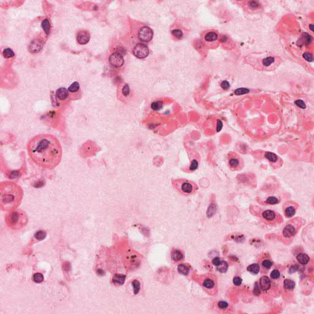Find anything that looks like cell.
<instances>
[{
  "instance_id": "681fc988",
  "label": "cell",
  "mask_w": 314,
  "mask_h": 314,
  "mask_svg": "<svg viewBox=\"0 0 314 314\" xmlns=\"http://www.w3.org/2000/svg\"><path fill=\"white\" fill-rule=\"evenodd\" d=\"M222 127H223V123H222V122L220 120H217V128H216L217 131L219 132L220 131H221V130L222 129Z\"/></svg>"
},
{
  "instance_id": "83f0119b",
  "label": "cell",
  "mask_w": 314,
  "mask_h": 314,
  "mask_svg": "<svg viewBox=\"0 0 314 314\" xmlns=\"http://www.w3.org/2000/svg\"><path fill=\"white\" fill-rule=\"evenodd\" d=\"M42 27H43V29L44 30L45 33L47 35H49L50 33H51V23H50L49 19H44L43 21V22H42Z\"/></svg>"
},
{
  "instance_id": "4fadbf2b",
  "label": "cell",
  "mask_w": 314,
  "mask_h": 314,
  "mask_svg": "<svg viewBox=\"0 0 314 314\" xmlns=\"http://www.w3.org/2000/svg\"><path fill=\"white\" fill-rule=\"evenodd\" d=\"M110 64L115 68H120L123 66L124 63L123 56L121 53H113L110 55L109 58Z\"/></svg>"
},
{
  "instance_id": "816d5d0a",
  "label": "cell",
  "mask_w": 314,
  "mask_h": 314,
  "mask_svg": "<svg viewBox=\"0 0 314 314\" xmlns=\"http://www.w3.org/2000/svg\"><path fill=\"white\" fill-rule=\"evenodd\" d=\"M309 28H310V30L312 31H314V25L313 24H310L309 25Z\"/></svg>"
},
{
  "instance_id": "8fae6325",
  "label": "cell",
  "mask_w": 314,
  "mask_h": 314,
  "mask_svg": "<svg viewBox=\"0 0 314 314\" xmlns=\"http://www.w3.org/2000/svg\"><path fill=\"white\" fill-rule=\"evenodd\" d=\"M149 49L148 46L143 43H138L133 49V54L138 58H145L149 55Z\"/></svg>"
},
{
  "instance_id": "f907efd6",
  "label": "cell",
  "mask_w": 314,
  "mask_h": 314,
  "mask_svg": "<svg viewBox=\"0 0 314 314\" xmlns=\"http://www.w3.org/2000/svg\"><path fill=\"white\" fill-rule=\"evenodd\" d=\"M220 262H221V260L219 257H215L212 260V264L215 266H217L220 263Z\"/></svg>"
},
{
  "instance_id": "2e32d148",
  "label": "cell",
  "mask_w": 314,
  "mask_h": 314,
  "mask_svg": "<svg viewBox=\"0 0 314 314\" xmlns=\"http://www.w3.org/2000/svg\"><path fill=\"white\" fill-rule=\"evenodd\" d=\"M258 283H259V285H260V287L262 291L264 292H266V291H269L271 289V285H272L271 280L266 275L262 276V277L260 279Z\"/></svg>"
},
{
  "instance_id": "7bdbcfd3",
  "label": "cell",
  "mask_w": 314,
  "mask_h": 314,
  "mask_svg": "<svg viewBox=\"0 0 314 314\" xmlns=\"http://www.w3.org/2000/svg\"><path fill=\"white\" fill-rule=\"evenodd\" d=\"M262 293V290L260 287L258 282H256L255 283L254 288V294L256 296H259Z\"/></svg>"
},
{
  "instance_id": "4316f807",
  "label": "cell",
  "mask_w": 314,
  "mask_h": 314,
  "mask_svg": "<svg viewBox=\"0 0 314 314\" xmlns=\"http://www.w3.org/2000/svg\"><path fill=\"white\" fill-rule=\"evenodd\" d=\"M177 270L180 274L184 275H188L190 271V267L186 264H180L177 267Z\"/></svg>"
},
{
  "instance_id": "ac0fdd59",
  "label": "cell",
  "mask_w": 314,
  "mask_h": 314,
  "mask_svg": "<svg viewBox=\"0 0 314 314\" xmlns=\"http://www.w3.org/2000/svg\"><path fill=\"white\" fill-rule=\"evenodd\" d=\"M43 48V44L38 39L33 40L29 46V51L31 53H37L39 52Z\"/></svg>"
},
{
  "instance_id": "277c9868",
  "label": "cell",
  "mask_w": 314,
  "mask_h": 314,
  "mask_svg": "<svg viewBox=\"0 0 314 314\" xmlns=\"http://www.w3.org/2000/svg\"><path fill=\"white\" fill-rule=\"evenodd\" d=\"M6 222L10 228L19 230L27 225L28 217L23 210L16 209L8 212L6 216Z\"/></svg>"
},
{
  "instance_id": "60d3db41",
  "label": "cell",
  "mask_w": 314,
  "mask_h": 314,
  "mask_svg": "<svg viewBox=\"0 0 314 314\" xmlns=\"http://www.w3.org/2000/svg\"><path fill=\"white\" fill-rule=\"evenodd\" d=\"M33 280L36 283H41L44 280V276L41 273H36L33 276Z\"/></svg>"
},
{
  "instance_id": "52a82bcc",
  "label": "cell",
  "mask_w": 314,
  "mask_h": 314,
  "mask_svg": "<svg viewBox=\"0 0 314 314\" xmlns=\"http://www.w3.org/2000/svg\"><path fill=\"white\" fill-rule=\"evenodd\" d=\"M199 284L210 295H215L217 293L218 285L216 277L211 274H203L198 278Z\"/></svg>"
},
{
  "instance_id": "1f68e13d",
  "label": "cell",
  "mask_w": 314,
  "mask_h": 314,
  "mask_svg": "<svg viewBox=\"0 0 314 314\" xmlns=\"http://www.w3.org/2000/svg\"><path fill=\"white\" fill-rule=\"evenodd\" d=\"M80 90V85L79 82H73L68 88L69 93H77Z\"/></svg>"
},
{
  "instance_id": "74e56055",
  "label": "cell",
  "mask_w": 314,
  "mask_h": 314,
  "mask_svg": "<svg viewBox=\"0 0 314 314\" xmlns=\"http://www.w3.org/2000/svg\"><path fill=\"white\" fill-rule=\"evenodd\" d=\"M280 277V272L277 269L272 270L270 274V277L273 280H277V279H279Z\"/></svg>"
},
{
  "instance_id": "ee69618b",
  "label": "cell",
  "mask_w": 314,
  "mask_h": 314,
  "mask_svg": "<svg viewBox=\"0 0 314 314\" xmlns=\"http://www.w3.org/2000/svg\"><path fill=\"white\" fill-rule=\"evenodd\" d=\"M122 94L124 97H128L129 95H130V87L128 84H126L122 89Z\"/></svg>"
},
{
  "instance_id": "6da1fadb",
  "label": "cell",
  "mask_w": 314,
  "mask_h": 314,
  "mask_svg": "<svg viewBox=\"0 0 314 314\" xmlns=\"http://www.w3.org/2000/svg\"><path fill=\"white\" fill-rule=\"evenodd\" d=\"M27 150L31 159L43 168L53 169L61 160V146L57 138L51 134L35 136L29 141Z\"/></svg>"
},
{
  "instance_id": "d6986e66",
  "label": "cell",
  "mask_w": 314,
  "mask_h": 314,
  "mask_svg": "<svg viewBox=\"0 0 314 314\" xmlns=\"http://www.w3.org/2000/svg\"><path fill=\"white\" fill-rule=\"evenodd\" d=\"M56 96L60 100H64L69 97V91L64 87H61L56 90Z\"/></svg>"
},
{
  "instance_id": "ffe728a7",
  "label": "cell",
  "mask_w": 314,
  "mask_h": 314,
  "mask_svg": "<svg viewBox=\"0 0 314 314\" xmlns=\"http://www.w3.org/2000/svg\"><path fill=\"white\" fill-rule=\"evenodd\" d=\"M262 205H277L280 202L278 198L274 196H268L266 200L258 201Z\"/></svg>"
},
{
  "instance_id": "5b68a950",
  "label": "cell",
  "mask_w": 314,
  "mask_h": 314,
  "mask_svg": "<svg viewBox=\"0 0 314 314\" xmlns=\"http://www.w3.org/2000/svg\"><path fill=\"white\" fill-rule=\"evenodd\" d=\"M172 184L174 188L184 196L192 195L198 190V186L195 182L185 179H173Z\"/></svg>"
},
{
  "instance_id": "7dc6e473",
  "label": "cell",
  "mask_w": 314,
  "mask_h": 314,
  "mask_svg": "<svg viewBox=\"0 0 314 314\" xmlns=\"http://www.w3.org/2000/svg\"><path fill=\"white\" fill-rule=\"evenodd\" d=\"M295 103L298 107H300L301 109H305L306 107V104L304 103V102L303 100H296Z\"/></svg>"
},
{
  "instance_id": "f35d334b",
  "label": "cell",
  "mask_w": 314,
  "mask_h": 314,
  "mask_svg": "<svg viewBox=\"0 0 314 314\" xmlns=\"http://www.w3.org/2000/svg\"><path fill=\"white\" fill-rule=\"evenodd\" d=\"M163 107V102L161 101H157L153 102L151 104V108L154 110H159Z\"/></svg>"
},
{
  "instance_id": "7c38bea8",
  "label": "cell",
  "mask_w": 314,
  "mask_h": 314,
  "mask_svg": "<svg viewBox=\"0 0 314 314\" xmlns=\"http://www.w3.org/2000/svg\"><path fill=\"white\" fill-rule=\"evenodd\" d=\"M154 36V32L152 30L148 27H144L141 28L138 33V37L139 39L143 42L151 41Z\"/></svg>"
},
{
  "instance_id": "b9f144b4",
  "label": "cell",
  "mask_w": 314,
  "mask_h": 314,
  "mask_svg": "<svg viewBox=\"0 0 314 314\" xmlns=\"http://www.w3.org/2000/svg\"><path fill=\"white\" fill-rule=\"evenodd\" d=\"M303 58L309 62H312L314 60V56L313 54L310 52H305L303 55Z\"/></svg>"
},
{
  "instance_id": "d4e9b609",
  "label": "cell",
  "mask_w": 314,
  "mask_h": 314,
  "mask_svg": "<svg viewBox=\"0 0 314 314\" xmlns=\"http://www.w3.org/2000/svg\"><path fill=\"white\" fill-rule=\"evenodd\" d=\"M247 270L254 275H257L260 271V265L258 262L251 264L249 266H248V267H247Z\"/></svg>"
},
{
  "instance_id": "3957f363",
  "label": "cell",
  "mask_w": 314,
  "mask_h": 314,
  "mask_svg": "<svg viewBox=\"0 0 314 314\" xmlns=\"http://www.w3.org/2000/svg\"><path fill=\"white\" fill-rule=\"evenodd\" d=\"M251 212L258 217L262 221L268 225L275 226L283 221L282 215L277 212L271 209H262L257 206L252 207Z\"/></svg>"
},
{
  "instance_id": "30bf717a",
  "label": "cell",
  "mask_w": 314,
  "mask_h": 314,
  "mask_svg": "<svg viewBox=\"0 0 314 314\" xmlns=\"http://www.w3.org/2000/svg\"><path fill=\"white\" fill-rule=\"evenodd\" d=\"M299 205L297 203L293 201H287L283 205V212L285 217L287 218H291L296 213V211L298 209Z\"/></svg>"
},
{
  "instance_id": "5bb4252c",
  "label": "cell",
  "mask_w": 314,
  "mask_h": 314,
  "mask_svg": "<svg viewBox=\"0 0 314 314\" xmlns=\"http://www.w3.org/2000/svg\"><path fill=\"white\" fill-rule=\"evenodd\" d=\"M258 263L260 265V271L263 273H267L273 266V262L270 259V257L266 255V254L262 256Z\"/></svg>"
},
{
  "instance_id": "f546056e",
  "label": "cell",
  "mask_w": 314,
  "mask_h": 314,
  "mask_svg": "<svg viewBox=\"0 0 314 314\" xmlns=\"http://www.w3.org/2000/svg\"><path fill=\"white\" fill-rule=\"evenodd\" d=\"M247 6L250 10H257L260 8L261 4L258 1H251L247 2Z\"/></svg>"
},
{
  "instance_id": "f1b7e54d",
  "label": "cell",
  "mask_w": 314,
  "mask_h": 314,
  "mask_svg": "<svg viewBox=\"0 0 314 314\" xmlns=\"http://www.w3.org/2000/svg\"><path fill=\"white\" fill-rule=\"evenodd\" d=\"M275 61V59L274 56H267L262 60V64L264 67L267 68L271 66L273 63H274Z\"/></svg>"
},
{
  "instance_id": "484cf974",
  "label": "cell",
  "mask_w": 314,
  "mask_h": 314,
  "mask_svg": "<svg viewBox=\"0 0 314 314\" xmlns=\"http://www.w3.org/2000/svg\"><path fill=\"white\" fill-rule=\"evenodd\" d=\"M295 282L289 279H286L283 281V288L286 290L292 291L295 288Z\"/></svg>"
},
{
  "instance_id": "d6a6232c",
  "label": "cell",
  "mask_w": 314,
  "mask_h": 314,
  "mask_svg": "<svg viewBox=\"0 0 314 314\" xmlns=\"http://www.w3.org/2000/svg\"><path fill=\"white\" fill-rule=\"evenodd\" d=\"M228 268V263L225 261H221L220 263L217 266V269L218 271H219L221 273L226 272Z\"/></svg>"
},
{
  "instance_id": "7402d4cb",
  "label": "cell",
  "mask_w": 314,
  "mask_h": 314,
  "mask_svg": "<svg viewBox=\"0 0 314 314\" xmlns=\"http://www.w3.org/2000/svg\"><path fill=\"white\" fill-rule=\"evenodd\" d=\"M171 258L174 262H180L184 259V255L180 250L175 249L171 252Z\"/></svg>"
},
{
  "instance_id": "ab89813d",
  "label": "cell",
  "mask_w": 314,
  "mask_h": 314,
  "mask_svg": "<svg viewBox=\"0 0 314 314\" xmlns=\"http://www.w3.org/2000/svg\"><path fill=\"white\" fill-rule=\"evenodd\" d=\"M132 285L134 288V293L135 295L138 294L140 290V283L138 280H134L132 282Z\"/></svg>"
},
{
  "instance_id": "ba28073f",
  "label": "cell",
  "mask_w": 314,
  "mask_h": 314,
  "mask_svg": "<svg viewBox=\"0 0 314 314\" xmlns=\"http://www.w3.org/2000/svg\"><path fill=\"white\" fill-rule=\"evenodd\" d=\"M228 166L232 171H238L243 169L244 162L241 157L235 152H229L227 155Z\"/></svg>"
},
{
  "instance_id": "836d02e7",
  "label": "cell",
  "mask_w": 314,
  "mask_h": 314,
  "mask_svg": "<svg viewBox=\"0 0 314 314\" xmlns=\"http://www.w3.org/2000/svg\"><path fill=\"white\" fill-rule=\"evenodd\" d=\"M2 55L5 58H10L14 56V53L11 49L6 48V49H4V51L2 52Z\"/></svg>"
},
{
  "instance_id": "7a4b0ae2",
  "label": "cell",
  "mask_w": 314,
  "mask_h": 314,
  "mask_svg": "<svg viewBox=\"0 0 314 314\" xmlns=\"http://www.w3.org/2000/svg\"><path fill=\"white\" fill-rule=\"evenodd\" d=\"M21 187L12 182H2L0 185V206L5 211L16 209L23 198Z\"/></svg>"
},
{
  "instance_id": "c3c4849f",
  "label": "cell",
  "mask_w": 314,
  "mask_h": 314,
  "mask_svg": "<svg viewBox=\"0 0 314 314\" xmlns=\"http://www.w3.org/2000/svg\"><path fill=\"white\" fill-rule=\"evenodd\" d=\"M230 87V85H229V83L226 81H223L221 83V87L223 89V90H228Z\"/></svg>"
},
{
  "instance_id": "8992f818",
  "label": "cell",
  "mask_w": 314,
  "mask_h": 314,
  "mask_svg": "<svg viewBox=\"0 0 314 314\" xmlns=\"http://www.w3.org/2000/svg\"><path fill=\"white\" fill-rule=\"evenodd\" d=\"M303 225V220L296 217L290 220L282 229V236L285 241H291L296 235Z\"/></svg>"
},
{
  "instance_id": "cb8c5ba5",
  "label": "cell",
  "mask_w": 314,
  "mask_h": 314,
  "mask_svg": "<svg viewBox=\"0 0 314 314\" xmlns=\"http://www.w3.org/2000/svg\"><path fill=\"white\" fill-rule=\"evenodd\" d=\"M125 278H126V277L125 275L117 274L114 275V276L112 279V282L114 284L121 285L124 283V282L125 281Z\"/></svg>"
},
{
  "instance_id": "603a6c76",
  "label": "cell",
  "mask_w": 314,
  "mask_h": 314,
  "mask_svg": "<svg viewBox=\"0 0 314 314\" xmlns=\"http://www.w3.org/2000/svg\"><path fill=\"white\" fill-rule=\"evenodd\" d=\"M312 39L313 38L311 35L305 33H303L302 37L301 38V39H300L299 41H300V45L308 46L311 44V43L312 41Z\"/></svg>"
},
{
  "instance_id": "9c48e42d",
  "label": "cell",
  "mask_w": 314,
  "mask_h": 314,
  "mask_svg": "<svg viewBox=\"0 0 314 314\" xmlns=\"http://www.w3.org/2000/svg\"><path fill=\"white\" fill-rule=\"evenodd\" d=\"M257 153L260 154V158H264L267 159L270 165L274 169H279L283 164L282 159L273 152L267 151H260V152Z\"/></svg>"
},
{
  "instance_id": "e0dca14e",
  "label": "cell",
  "mask_w": 314,
  "mask_h": 314,
  "mask_svg": "<svg viewBox=\"0 0 314 314\" xmlns=\"http://www.w3.org/2000/svg\"><path fill=\"white\" fill-rule=\"evenodd\" d=\"M196 155H197V154H196L192 156V159L190 160V163L188 166L187 167V169L185 171L193 172L198 169V167L199 166V163L200 161V158L199 156H196Z\"/></svg>"
},
{
  "instance_id": "f6af8a7d",
  "label": "cell",
  "mask_w": 314,
  "mask_h": 314,
  "mask_svg": "<svg viewBox=\"0 0 314 314\" xmlns=\"http://www.w3.org/2000/svg\"><path fill=\"white\" fill-rule=\"evenodd\" d=\"M228 303L225 301H220L218 303V307L221 310H226L228 308Z\"/></svg>"
},
{
  "instance_id": "4dcf8cb0",
  "label": "cell",
  "mask_w": 314,
  "mask_h": 314,
  "mask_svg": "<svg viewBox=\"0 0 314 314\" xmlns=\"http://www.w3.org/2000/svg\"><path fill=\"white\" fill-rule=\"evenodd\" d=\"M218 38V35L214 32V31H212V32H209L206 35H205V39L206 41L208 42H213V41H215Z\"/></svg>"
},
{
  "instance_id": "44dd1931",
  "label": "cell",
  "mask_w": 314,
  "mask_h": 314,
  "mask_svg": "<svg viewBox=\"0 0 314 314\" xmlns=\"http://www.w3.org/2000/svg\"><path fill=\"white\" fill-rule=\"evenodd\" d=\"M296 258L298 262L302 265H306L310 262V257L308 256V254L304 253H300L298 254Z\"/></svg>"
},
{
  "instance_id": "bcb514c9",
  "label": "cell",
  "mask_w": 314,
  "mask_h": 314,
  "mask_svg": "<svg viewBox=\"0 0 314 314\" xmlns=\"http://www.w3.org/2000/svg\"><path fill=\"white\" fill-rule=\"evenodd\" d=\"M242 279L240 277L237 276L233 279V283L236 286H240L242 284Z\"/></svg>"
},
{
  "instance_id": "8d00e7d4",
  "label": "cell",
  "mask_w": 314,
  "mask_h": 314,
  "mask_svg": "<svg viewBox=\"0 0 314 314\" xmlns=\"http://www.w3.org/2000/svg\"><path fill=\"white\" fill-rule=\"evenodd\" d=\"M249 92L250 90L247 88H238L234 91V94L236 95H242L249 93Z\"/></svg>"
},
{
  "instance_id": "e575fe53",
  "label": "cell",
  "mask_w": 314,
  "mask_h": 314,
  "mask_svg": "<svg viewBox=\"0 0 314 314\" xmlns=\"http://www.w3.org/2000/svg\"><path fill=\"white\" fill-rule=\"evenodd\" d=\"M35 238L37 240L42 241V240H43V239H44L46 238V233L45 231H43V230L38 231L35 234Z\"/></svg>"
},
{
  "instance_id": "9a60e30c",
  "label": "cell",
  "mask_w": 314,
  "mask_h": 314,
  "mask_svg": "<svg viewBox=\"0 0 314 314\" xmlns=\"http://www.w3.org/2000/svg\"><path fill=\"white\" fill-rule=\"evenodd\" d=\"M90 39L89 33L85 30L80 31L77 35V41L79 44L84 45L87 44Z\"/></svg>"
},
{
  "instance_id": "d590c367",
  "label": "cell",
  "mask_w": 314,
  "mask_h": 314,
  "mask_svg": "<svg viewBox=\"0 0 314 314\" xmlns=\"http://www.w3.org/2000/svg\"><path fill=\"white\" fill-rule=\"evenodd\" d=\"M172 35L177 39H181L183 37V32L180 29H174L172 31Z\"/></svg>"
}]
</instances>
